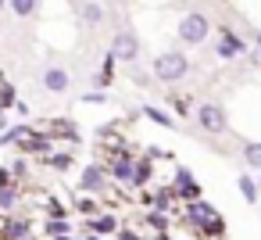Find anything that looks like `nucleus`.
<instances>
[{"label":"nucleus","instance_id":"nucleus-1","mask_svg":"<svg viewBox=\"0 0 261 240\" xmlns=\"http://www.w3.org/2000/svg\"><path fill=\"white\" fill-rule=\"evenodd\" d=\"M186 72H190V61H186L179 51L158 54V61H154V76H158L161 83H175V79H182Z\"/></svg>","mask_w":261,"mask_h":240},{"label":"nucleus","instance_id":"nucleus-2","mask_svg":"<svg viewBox=\"0 0 261 240\" xmlns=\"http://www.w3.org/2000/svg\"><path fill=\"white\" fill-rule=\"evenodd\" d=\"M207 33H211L207 15H200V11L182 15V22H179V40H182V43H204V40H207Z\"/></svg>","mask_w":261,"mask_h":240},{"label":"nucleus","instance_id":"nucleus-3","mask_svg":"<svg viewBox=\"0 0 261 240\" xmlns=\"http://www.w3.org/2000/svg\"><path fill=\"white\" fill-rule=\"evenodd\" d=\"M197 122H200L207 133H222V129H225V111H222L218 104H211V101H207V104H200V108H197Z\"/></svg>","mask_w":261,"mask_h":240},{"label":"nucleus","instance_id":"nucleus-4","mask_svg":"<svg viewBox=\"0 0 261 240\" xmlns=\"http://www.w3.org/2000/svg\"><path fill=\"white\" fill-rule=\"evenodd\" d=\"M111 54L118 58V61H136V54H140V40L133 36V33H118L115 36V47H111Z\"/></svg>","mask_w":261,"mask_h":240},{"label":"nucleus","instance_id":"nucleus-5","mask_svg":"<svg viewBox=\"0 0 261 240\" xmlns=\"http://www.w3.org/2000/svg\"><path fill=\"white\" fill-rule=\"evenodd\" d=\"M43 86H47L50 93H65V90L72 86V76H68L65 68H58V65H54V68H47V72H43Z\"/></svg>","mask_w":261,"mask_h":240},{"label":"nucleus","instance_id":"nucleus-6","mask_svg":"<svg viewBox=\"0 0 261 240\" xmlns=\"http://www.w3.org/2000/svg\"><path fill=\"white\" fill-rule=\"evenodd\" d=\"M218 54H222V58L243 54V40H240V36H232V33H225V36H222V43H218Z\"/></svg>","mask_w":261,"mask_h":240},{"label":"nucleus","instance_id":"nucleus-7","mask_svg":"<svg viewBox=\"0 0 261 240\" xmlns=\"http://www.w3.org/2000/svg\"><path fill=\"white\" fill-rule=\"evenodd\" d=\"M83 22L86 26H100L104 22V11H100L97 0H86V4H83Z\"/></svg>","mask_w":261,"mask_h":240},{"label":"nucleus","instance_id":"nucleus-8","mask_svg":"<svg viewBox=\"0 0 261 240\" xmlns=\"http://www.w3.org/2000/svg\"><path fill=\"white\" fill-rule=\"evenodd\" d=\"M111 169H115V179H129V176H133V158H129V154H118Z\"/></svg>","mask_w":261,"mask_h":240},{"label":"nucleus","instance_id":"nucleus-9","mask_svg":"<svg viewBox=\"0 0 261 240\" xmlns=\"http://www.w3.org/2000/svg\"><path fill=\"white\" fill-rule=\"evenodd\" d=\"M100 183H104V172L90 165V169L83 172V190H100Z\"/></svg>","mask_w":261,"mask_h":240},{"label":"nucleus","instance_id":"nucleus-10","mask_svg":"<svg viewBox=\"0 0 261 240\" xmlns=\"http://www.w3.org/2000/svg\"><path fill=\"white\" fill-rule=\"evenodd\" d=\"M179 183H182V186H179V190H182V194H186V197H197V194H200V186H197V183H193V176H190V172H186V169H182V172H179Z\"/></svg>","mask_w":261,"mask_h":240},{"label":"nucleus","instance_id":"nucleus-11","mask_svg":"<svg viewBox=\"0 0 261 240\" xmlns=\"http://www.w3.org/2000/svg\"><path fill=\"white\" fill-rule=\"evenodd\" d=\"M190 215H193V222H211V219H215V208H211V204H193Z\"/></svg>","mask_w":261,"mask_h":240},{"label":"nucleus","instance_id":"nucleus-12","mask_svg":"<svg viewBox=\"0 0 261 240\" xmlns=\"http://www.w3.org/2000/svg\"><path fill=\"white\" fill-rule=\"evenodd\" d=\"M11 11H15L18 18H29V15L36 11V0H11Z\"/></svg>","mask_w":261,"mask_h":240},{"label":"nucleus","instance_id":"nucleus-13","mask_svg":"<svg viewBox=\"0 0 261 240\" xmlns=\"http://www.w3.org/2000/svg\"><path fill=\"white\" fill-rule=\"evenodd\" d=\"M240 194H243L247 201H257V183H254L250 176H240Z\"/></svg>","mask_w":261,"mask_h":240},{"label":"nucleus","instance_id":"nucleus-14","mask_svg":"<svg viewBox=\"0 0 261 240\" xmlns=\"http://www.w3.org/2000/svg\"><path fill=\"white\" fill-rule=\"evenodd\" d=\"M243 154H247V161H250L254 169H261V143H247Z\"/></svg>","mask_w":261,"mask_h":240},{"label":"nucleus","instance_id":"nucleus-15","mask_svg":"<svg viewBox=\"0 0 261 240\" xmlns=\"http://www.w3.org/2000/svg\"><path fill=\"white\" fill-rule=\"evenodd\" d=\"M115 226H118V222H115L111 215H100V219H97V233H111Z\"/></svg>","mask_w":261,"mask_h":240},{"label":"nucleus","instance_id":"nucleus-16","mask_svg":"<svg viewBox=\"0 0 261 240\" xmlns=\"http://www.w3.org/2000/svg\"><path fill=\"white\" fill-rule=\"evenodd\" d=\"M147 115H150L154 122H161V126H168V115H165V111H158V108H147Z\"/></svg>","mask_w":261,"mask_h":240},{"label":"nucleus","instance_id":"nucleus-17","mask_svg":"<svg viewBox=\"0 0 261 240\" xmlns=\"http://www.w3.org/2000/svg\"><path fill=\"white\" fill-rule=\"evenodd\" d=\"M68 165H72L68 154H54V169H68Z\"/></svg>","mask_w":261,"mask_h":240},{"label":"nucleus","instance_id":"nucleus-18","mask_svg":"<svg viewBox=\"0 0 261 240\" xmlns=\"http://www.w3.org/2000/svg\"><path fill=\"white\" fill-rule=\"evenodd\" d=\"M47 229H50V233H65V229H68V222H61V219H54V222H50Z\"/></svg>","mask_w":261,"mask_h":240},{"label":"nucleus","instance_id":"nucleus-19","mask_svg":"<svg viewBox=\"0 0 261 240\" xmlns=\"http://www.w3.org/2000/svg\"><path fill=\"white\" fill-rule=\"evenodd\" d=\"M83 101H86V104H104V93H86Z\"/></svg>","mask_w":261,"mask_h":240},{"label":"nucleus","instance_id":"nucleus-20","mask_svg":"<svg viewBox=\"0 0 261 240\" xmlns=\"http://www.w3.org/2000/svg\"><path fill=\"white\" fill-rule=\"evenodd\" d=\"M11 201H15V194H0V208H8Z\"/></svg>","mask_w":261,"mask_h":240},{"label":"nucleus","instance_id":"nucleus-21","mask_svg":"<svg viewBox=\"0 0 261 240\" xmlns=\"http://www.w3.org/2000/svg\"><path fill=\"white\" fill-rule=\"evenodd\" d=\"M118 240H140L136 233H118Z\"/></svg>","mask_w":261,"mask_h":240},{"label":"nucleus","instance_id":"nucleus-22","mask_svg":"<svg viewBox=\"0 0 261 240\" xmlns=\"http://www.w3.org/2000/svg\"><path fill=\"white\" fill-rule=\"evenodd\" d=\"M257 47H261V33H257Z\"/></svg>","mask_w":261,"mask_h":240},{"label":"nucleus","instance_id":"nucleus-23","mask_svg":"<svg viewBox=\"0 0 261 240\" xmlns=\"http://www.w3.org/2000/svg\"><path fill=\"white\" fill-rule=\"evenodd\" d=\"M58 240H68V236H58Z\"/></svg>","mask_w":261,"mask_h":240},{"label":"nucleus","instance_id":"nucleus-24","mask_svg":"<svg viewBox=\"0 0 261 240\" xmlns=\"http://www.w3.org/2000/svg\"><path fill=\"white\" fill-rule=\"evenodd\" d=\"M93 240H97V236H93Z\"/></svg>","mask_w":261,"mask_h":240}]
</instances>
